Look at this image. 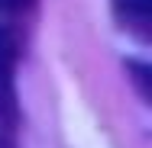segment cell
I'll return each instance as SVG.
<instances>
[{"label":"cell","mask_w":152,"mask_h":148,"mask_svg":"<svg viewBox=\"0 0 152 148\" xmlns=\"http://www.w3.org/2000/svg\"><path fill=\"white\" fill-rule=\"evenodd\" d=\"M13 64H16V39L0 26V132L10 135L16 126V90H13Z\"/></svg>","instance_id":"obj_1"},{"label":"cell","mask_w":152,"mask_h":148,"mask_svg":"<svg viewBox=\"0 0 152 148\" xmlns=\"http://www.w3.org/2000/svg\"><path fill=\"white\" fill-rule=\"evenodd\" d=\"M117 16L126 29H133L136 35H149V0H113Z\"/></svg>","instance_id":"obj_2"}]
</instances>
